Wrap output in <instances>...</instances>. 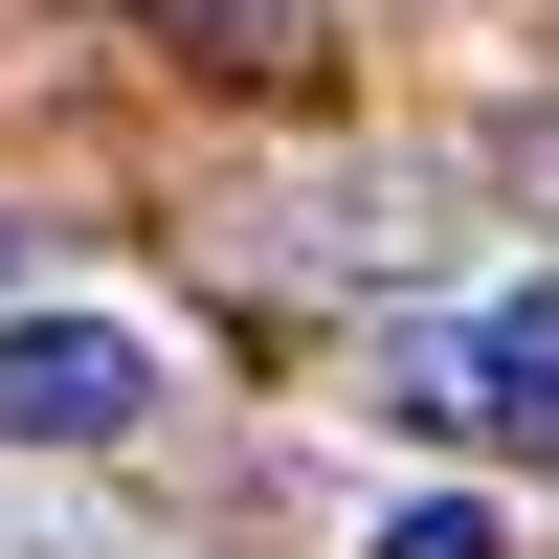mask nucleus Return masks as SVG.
Wrapping results in <instances>:
<instances>
[{
    "mask_svg": "<svg viewBox=\"0 0 559 559\" xmlns=\"http://www.w3.org/2000/svg\"><path fill=\"white\" fill-rule=\"evenodd\" d=\"M381 426H426V448H492V471H559V269L403 313V336H381Z\"/></svg>",
    "mask_w": 559,
    "mask_h": 559,
    "instance_id": "1",
    "label": "nucleus"
},
{
    "mask_svg": "<svg viewBox=\"0 0 559 559\" xmlns=\"http://www.w3.org/2000/svg\"><path fill=\"white\" fill-rule=\"evenodd\" d=\"M157 403H179L157 313H112V292H0V471H90V448H134Z\"/></svg>",
    "mask_w": 559,
    "mask_h": 559,
    "instance_id": "2",
    "label": "nucleus"
},
{
    "mask_svg": "<svg viewBox=\"0 0 559 559\" xmlns=\"http://www.w3.org/2000/svg\"><path fill=\"white\" fill-rule=\"evenodd\" d=\"M358 559H515V515H492V492H381Z\"/></svg>",
    "mask_w": 559,
    "mask_h": 559,
    "instance_id": "3",
    "label": "nucleus"
},
{
    "mask_svg": "<svg viewBox=\"0 0 559 559\" xmlns=\"http://www.w3.org/2000/svg\"><path fill=\"white\" fill-rule=\"evenodd\" d=\"M0 292H23V224H0Z\"/></svg>",
    "mask_w": 559,
    "mask_h": 559,
    "instance_id": "4",
    "label": "nucleus"
},
{
    "mask_svg": "<svg viewBox=\"0 0 559 559\" xmlns=\"http://www.w3.org/2000/svg\"><path fill=\"white\" fill-rule=\"evenodd\" d=\"M45 559H112V537H45Z\"/></svg>",
    "mask_w": 559,
    "mask_h": 559,
    "instance_id": "5",
    "label": "nucleus"
},
{
    "mask_svg": "<svg viewBox=\"0 0 559 559\" xmlns=\"http://www.w3.org/2000/svg\"><path fill=\"white\" fill-rule=\"evenodd\" d=\"M247 23H292V0H247Z\"/></svg>",
    "mask_w": 559,
    "mask_h": 559,
    "instance_id": "6",
    "label": "nucleus"
}]
</instances>
